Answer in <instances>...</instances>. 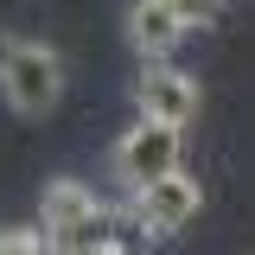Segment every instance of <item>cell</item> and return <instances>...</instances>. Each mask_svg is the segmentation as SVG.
Wrapping results in <instances>:
<instances>
[{"label":"cell","instance_id":"5b68a950","mask_svg":"<svg viewBox=\"0 0 255 255\" xmlns=\"http://www.w3.org/2000/svg\"><path fill=\"white\" fill-rule=\"evenodd\" d=\"M134 102H140V115H153V122H179L185 128L191 115H198V77L179 70V64H166V58H147L140 83H134Z\"/></svg>","mask_w":255,"mask_h":255},{"label":"cell","instance_id":"7a4b0ae2","mask_svg":"<svg viewBox=\"0 0 255 255\" xmlns=\"http://www.w3.org/2000/svg\"><path fill=\"white\" fill-rule=\"evenodd\" d=\"M0 90L13 115H51L64 96V64L51 45H6L0 51Z\"/></svg>","mask_w":255,"mask_h":255},{"label":"cell","instance_id":"6da1fadb","mask_svg":"<svg viewBox=\"0 0 255 255\" xmlns=\"http://www.w3.org/2000/svg\"><path fill=\"white\" fill-rule=\"evenodd\" d=\"M140 236L134 217H115L109 204H96L90 185L77 179H51L45 185V211H38V243L51 255H77V249H128Z\"/></svg>","mask_w":255,"mask_h":255},{"label":"cell","instance_id":"52a82bcc","mask_svg":"<svg viewBox=\"0 0 255 255\" xmlns=\"http://www.w3.org/2000/svg\"><path fill=\"white\" fill-rule=\"evenodd\" d=\"M166 6H172L185 26H217L223 13H230V0H166Z\"/></svg>","mask_w":255,"mask_h":255},{"label":"cell","instance_id":"3957f363","mask_svg":"<svg viewBox=\"0 0 255 255\" xmlns=\"http://www.w3.org/2000/svg\"><path fill=\"white\" fill-rule=\"evenodd\" d=\"M179 147H185L179 122H153V115H140V122L115 140L109 166H115V179L134 191V185H147V179H159V172H172V166H179Z\"/></svg>","mask_w":255,"mask_h":255},{"label":"cell","instance_id":"ba28073f","mask_svg":"<svg viewBox=\"0 0 255 255\" xmlns=\"http://www.w3.org/2000/svg\"><path fill=\"white\" fill-rule=\"evenodd\" d=\"M77 255H122V249H77Z\"/></svg>","mask_w":255,"mask_h":255},{"label":"cell","instance_id":"277c9868","mask_svg":"<svg viewBox=\"0 0 255 255\" xmlns=\"http://www.w3.org/2000/svg\"><path fill=\"white\" fill-rule=\"evenodd\" d=\"M198 204H204V185L172 166V172H159L147 185H134V211H128V217L140 223V236H179V230L198 217Z\"/></svg>","mask_w":255,"mask_h":255},{"label":"cell","instance_id":"8992f818","mask_svg":"<svg viewBox=\"0 0 255 255\" xmlns=\"http://www.w3.org/2000/svg\"><path fill=\"white\" fill-rule=\"evenodd\" d=\"M185 32H191V26L166 6V0H134V6H128V38H134L140 58H172Z\"/></svg>","mask_w":255,"mask_h":255}]
</instances>
